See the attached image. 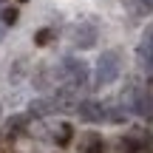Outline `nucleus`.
I'll return each instance as SVG.
<instances>
[{
  "instance_id": "39448f33",
  "label": "nucleus",
  "mask_w": 153,
  "mask_h": 153,
  "mask_svg": "<svg viewBox=\"0 0 153 153\" xmlns=\"http://www.w3.org/2000/svg\"><path fill=\"white\" fill-rule=\"evenodd\" d=\"M136 57H139V65L153 76V28L142 37V43H139V48H136Z\"/></svg>"
},
{
  "instance_id": "f257e3e1",
  "label": "nucleus",
  "mask_w": 153,
  "mask_h": 153,
  "mask_svg": "<svg viewBox=\"0 0 153 153\" xmlns=\"http://www.w3.org/2000/svg\"><path fill=\"white\" fill-rule=\"evenodd\" d=\"M57 79H60V88H57V91L79 99V94L85 91V85H88V65L82 60H76V57H65V60L60 62V76H57Z\"/></svg>"
},
{
  "instance_id": "9d476101",
  "label": "nucleus",
  "mask_w": 153,
  "mask_h": 153,
  "mask_svg": "<svg viewBox=\"0 0 153 153\" xmlns=\"http://www.w3.org/2000/svg\"><path fill=\"white\" fill-rule=\"evenodd\" d=\"M51 40H54V31H51V28H40V31L34 34V43L37 45H48Z\"/></svg>"
},
{
  "instance_id": "423d86ee",
  "label": "nucleus",
  "mask_w": 153,
  "mask_h": 153,
  "mask_svg": "<svg viewBox=\"0 0 153 153\" xmlns=\"http://www.w3.org/2000/svg\"><path fill=\"white\" fill-rule=\"evenodd\" d=\"M128 148L136 150V153H153V136H148V133H131L128 136Z\"/></svg>"
},
{
  "instance_id": "6e6552de",
  "label": "nucleus",
  "mask_w": 153,
  "mask_h": 153,
  "mask_svg": "<svg viewBox=\"0 0 153 153\" xmlns=\"http://www.w3.org/2000/svg\"><path fill=\"white\" fill-rule=\"evenodd\" d=\"M79 153H105V142L99 133H85L79 145Z\"/></svg>"
},
{
  "instance_id": "f8f14e48",
  "label": "nucleus",
  "mask_w": 153,
  "mask_h": 153,
  "mask_svg": "<svg viewBox=\"0 0 153 153\" xmlns=\"http://www.w3.org/2000/svg\"><path fill=\"white\" fill-rule=\"evenodd\" d=\"M0 119H3V108H0Z\"/></svg>"
},
{
  "instance_id": "1a4fd4ad",
  "label": "nucleus",
  "mask_w": 153,
  "mask_h": 153,
  "mask_svg": "<svg viewBox=\"0 0 153 153\" xmlns=\"http://www.w3.org/2000/svg\"><path fill=\"white\" fill-rule=\"evenodd\" d=\"M71 136H74V128L68 125V122H60V125L54 128V142L57 145H68V142H71Z\"/></svg>"
},
{
  "instance_id": "9b49d317",
  "label": "nucleus",
  "mask_w": 153,
  "mask_h": 153,
  "mask_svg": "<svg viewBox=\"0 0 153 153\" xmlns=\"http://www.w3.org/2000/svg\"><path fill=\"white\" fill-rule=\"evenodd\" d=\"M0 20H3V26H14V20H17V9H14V6H9V9H3V14H0Z\"/></svg>"
},
{
  "instance_id": "7ed1b4c3",
  "label": "nucleus",
  "mask_w": 153,
  "mask_h": 153,
  "mask_svg": "<svg viewBox=\"0 0 153 153\" xmlns=\"http://www.w3.org/2000/svg\"><path fill=\"white\" fill-rule=\"evenodd\" d=\"M119 74H122V54L119 51L111 48L105 54H99L97 68H94V88H105L111 82H116Z\"/></svg>"
},
{
  "instance_id": "0eeeda50",
  "label": "nucleus",
  "mask_w": 153,
  "mask_h": 153,
  "mask_svg": "<svg viewBox=\"0 0 153 153\" xmlns=\"http://www.w3.org/2000/svg\"><path fill=\"white\" fill-rule=\"evenodd\" d=\"M122 6H125L128 14L133 17H148L153 14V0H122Z\"/></svg>"
},
{
  "instance_id": "20e7f679",
  "label": "nucleus",
  "mask_w": 153,
  "mask_h": 153,
  "mask_svg": "<svg viewBox=\"0 0 153 153\" xmlns=\"http://www.w3.org/2000/svg\"><path fill=\"white\" fill-rule=\"evenodd\" d=\"M71 43L76 48H91L94 43H97V26L88 20H79L74 23V31H71Z\"/></svg>"
},
{
  "instance_id": "f03ea898",
  "label": "nucleus",
  "mask_w": 153,
  "mask_h": 153,
  "mask_svg": "<svg viewBox=\"0 0 153 153\" xmlns=\"http://www.w3.org/2000/svg\"><path fill=\"white\" fill-rule=\"evenodd\" d=\"M119 105L125 108V114H136V116H153V94L139 82H131V85L122 91Z\"/></svg>"
}]
</instances>
